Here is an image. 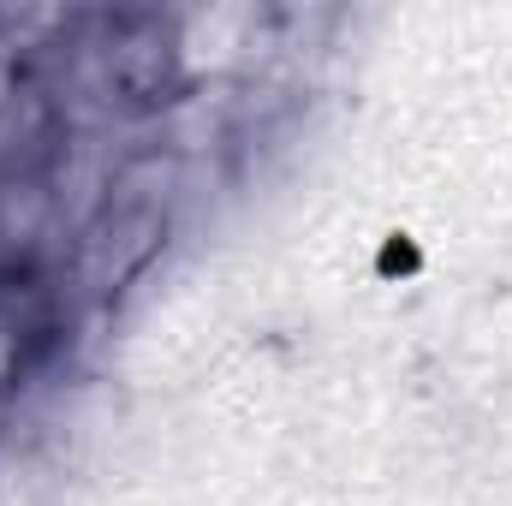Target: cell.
Masks as SVG:
<instances>
[{"label":"cell","mask_w":512,"mask_h":506,"mask_svg":"<svg viewBox=\"0 0 512 506\" xmlns=\"http://www.w3.org/2000/svg\"><path fill=\"white\" fill-rule=\"evenodd\" d=\"M102 72H108V90L131 102V108H149V102H167V90L179 84V48H173V30L149 12H131L108 30L102 42Z\"/></svg>","instance_id":"6da1fadb"},{"label":"cell","mask_w":512,"mask_h":506,"mask_svg":"<svg viewBox=\"0 0 512 506\" xmlns=\"http://www.w3.org/2000/svg\"><path fill=\"white\" fill-rule=\"evenodd\" d=\"M102 239H108V245H102V286H114V280H126V274H137V268L149 262L155 239H161V209L126 203Z\"/></svg>","instance_id":"7a4b0ae2"}]
</instances>
